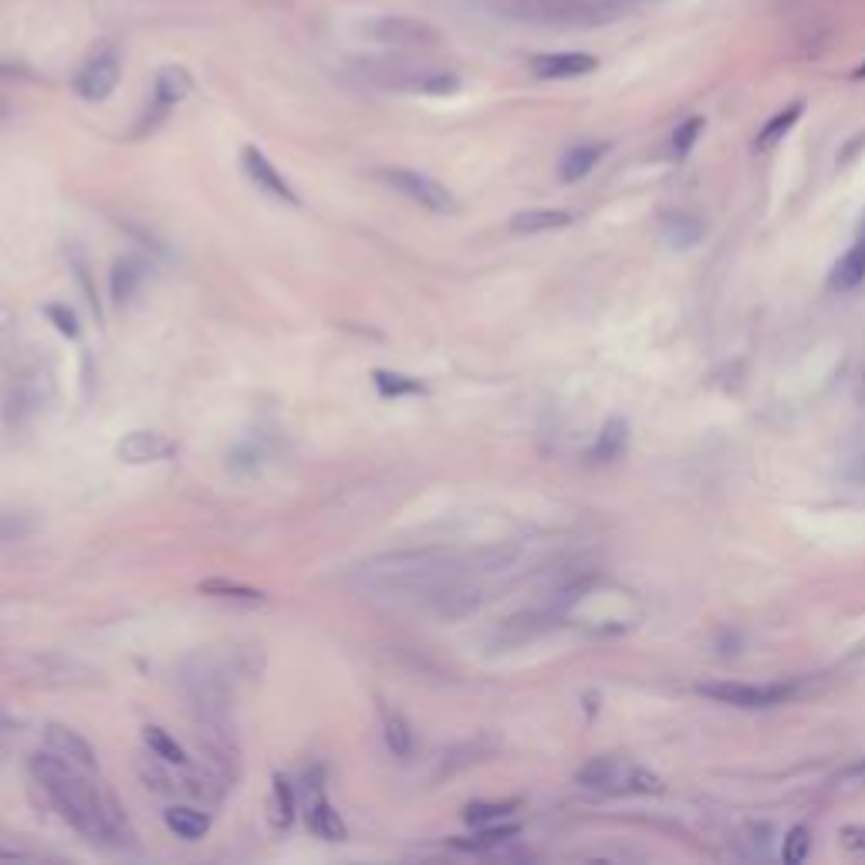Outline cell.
Listing matches in <instances>:
<instances>
[{"instance_id":"28","label":"cell","mask_w":865,"mask_h":865,"mask_svg":"<svg viewBox=\"0 0 865 865\" xmlns=\"http://www.w3.org/2000/svg\"><path fill=\"white\" fill-rule=\"evenodd\" d=\"M808 852H811V835H808V828H805V825L791 828L788 838H784V849H781L784 862H788V865H801V862L808 859Z\"/></svg>"},{"instance_id":"34","label":"cell","mask_w":865,"mask_h":865,"mask_svg":"<svg viewBox=\"0 0 865 865\" xmlns=\"http://www.w3.org/2000/svg\"><path fill=\"white\" fill-rule=\"evenodd\" d=\"M842 842L855 852H865V825H849L842 828Z\"/></svg>"},{"instance_id":"8","label":"cell","mask_w":865,"mask_h":865,"mask_svg":"<svg viewBox=\"0 0 865 865\" xmlns=\"http://www.w3.org/2000/svg\"><path fill=\"white\" fill-rule=\"evenodd\" d=\"M599 68V58L585 55V51H555V55L531 58V71L548 82H561V78H582Z\"/></svg>"},{"instance_id":"36","label":"cell","mask_w":865,"mask_h":865,"mask_svg":"<svg viewBox=\"0 0 865 865\" xmlns=\"http://www.w3.org/2000/svg\"><path fill=\"white\" fill-rule=\"evenodd\" d=\"M0 859H17V855L14 852H0Z\"/></svg>"},{"instance_id":"17","label":"cell","mask_w":865,"mask_h":865,"mask_svg":"<svg viewBox=\"0 0 865 865\" xmlns=\"http://www.w3.org/2000/svg\"><path fill=\"white\" fill-rule=\"evenodd\" d=\"M572 224V213L568 210H524L514 213L511 230L514 234H545V230H561Z\"/></svg>"},{"instance_id":"3","label":"cell","mask_w":865,"mask_h":865,"mask_svg":"<svg viewBox=\"0 0 865 865\" xmlns=\"http://www.w3.org/2000/svg\"><path fill=\"white\" fill-rule=\"evenodd\" d=\"M578 784L602 795H659L663 778L642 764L622 761V757H595L578 771Z\"/></svg>"},{"instance_id":"10","label":"cell","mask_w":865,"mask_h":865,"mask_svg":"<svg viewBox=\"0 0 865 865\" xmlns=\"http://www.w3.org/2000/svg\"><path fill=\"white\" fill-rule=\"evenodd\" d=\"M44 737H48V751L61 754L65 761L78 764L82 771H95V768H98L95 747L88 744V740L78 734V730H71V727H65V724H48Z\"/></svg>"},{"instance_id":"35","label":"cell","mask_w":865,"mask_h":865,"mask_svg":"<svg viewBox=\"0 0 865 865\" xmlns=\"http://www.w3.org/2000/svg\"><path fill=\"white\" fill-rule=\"evenodd\" d=\"M855 78H865V61H862L859 68H855Z\"/></svg>"},{"instance_id":"23","label":"cell","mask_w":865,"mask_h":865,"mask_svg":"<svg viewBox=\"0 0 865 865\" xmlns=\"http://www.w3.org/2000/svg\"><path fill=\"white\" fill-rule=\"evenodd\" d=\"M200 592L210 599H227V602H264V592H257L251 585L227 582V578H207L200 582Z\"/></svg>"},{"instance_id":"32","label":"cell","mask_w":865,"mask_h":865,"mask_svg":"<svg viewBox=\"0 0 865 865\" xmlns=\"http://www.w3.org/2000/svg\"><path fill=\"white\" fill-rule=\"evenodd\" d=\"M419 92H426V95H453L460 88V78L457 75H447V71H440V75H430V78H423V82L416 85Z\"/></svg>"},{"instance_id":"7","label":"cell","mask_w":865,"mask_h":865,"mask_svg":"<svg viewBox=\"0 0 865 865\" xmlns=\"http://www.w3.org/2000/svg\"><path fill=\"white\" fill-rule=\"evenodd\" d=\"M119 75H122V68H119L115 51H102V55H95L82 68L75 88H78V95L88 98V102H105V98L115 92V85H119Z\"/></svg>"},{"instance_id":"5","label":"cell","mask_w":865,"mask_h":865,"mask_svg":"<svg viewBox=\"0 0 865 865\" xmlns=\"http://www.w3.org/2000/svg\"><path fill=\"white\" fill-rule=\"evenodd\" d=\"M636 0H541L548 17L575 28H595V24L619 21Z\"/></svg>"},{"instance_id":"19","label":"cell","mask_w":865,"mask_h":865,"mask_svg":"<svg viewBox=\"0 0 865 865\" xmlns=\"http://www.w3.org/2000/svg\"><path fill=\"white\" fill-rule=\"evenodd\" d=\"M626 440H629L626 423H622V419H609V423L602 426L599 440H595V447H592V453H588V457H592L595 463H612V460H619V457H622V450H626Z\"/></svg>"},{"instance_id":"26","label":"cell","mask_w":865,"mask_h":865,"mask_svg":"<svg viewBox=\"0 0 865 865\" xmlns=\"http://www.w3.org/2000/svg\"><path fill=\"white\" fill-rule=\"evenodd\" d=\"M517 835V825H480V832L474 838H457V849H467V852H484V849H494V845L507 842V838Z\"/></svg>"},{"instance_id":"16","label":"cell","mask_w":865,"mask_h":865,"mask_svg":"<svg viewBox=\"0 0 865 865\" xmlns=\"http://www.w3.org/2000/svg\"><path fill=\"white\" fill-rule=\"evenodd\" d=\"M166 828L186 838V842H196V838H203L210 832V815L190 805H173L166 811Z\"/></svg>"},{"instance_id":"21","label":"cell","mask_w":865,"mask_h":865,"mask_svg":"<svg viewBox=\"0 0 865 865\" xmlns=\"http://www.w3.org/2000/svg\"><path fill=\"white\" fill-rule=\"evenodd\" d=\"M142 740H146V747H149V751H153V757H159V761H163V764H176V768H186V761H190L183 747L176 744V740L169 737L163 727L149 724L146 730H142Z\"/></svg>"},{"instance_id":"22","label":"cell","mask_w":865,"mask_h":865,"mask_svg":"<svg viewBox=\"0 0 865 865\" xmlns=\"http://www.w3.org/2000/svg\"><path fill=\"white\" fill-rule=\"evenodd\" d=\"M801 112H805V105H801V102L788 105V109H784V112H778V115H774V119L768 122V126L761 129V136H757L754 146H757V149H771V146H778V142H781L784 136H788L791 129H795V122L801 119Z\"/></svg>"},{"instance_id":"14","label":"cell","mask_w":865,"mask_h":865,"mask_svg":"<svg viewBox=\"0 0 865 865\" xmlns=\"http://www.w3.org/2000/svg\"><path fill=\"white\" fill-rule=\"evenodd\" d=\"M605 149H609V146H602V142H585V146L568 149V153L561 156L558 176H561V180H565V183L582 180V176L592 173L595 163H599V159L605 156Z\"/></svg>"},{"instance_id":"30","label":"cell","mask_w":865,"mask_h":865,"mask_svg":"<svg viewBox=\"0 0 865 865\" xmlns=\"http://www.w3.org/2000/svg\"><path fill=\"white\" fill-rule=\"evenodd\" d=\"M700 132H703V119H686L683 126L673 132V156L683 159L686 153H690V149L697 146Z\"/></svg>"},{"instance_id":"25","label":"cell","mask_w":865,"mask_h":865,"mask_svg":"<svg viewBox=\"0 0 865 865\" xmlns=\"http://www.w3.org/2000/svg\"><path fill=\"white\" fill-rule=\"evenodd\" d=\"M517 808V801H474V805L463 808V822L467 825H494L501 822V818H507L511 811Z\"/></svg>"},{"instance_id":"15","label":"cell","mask_w":865,"mask_h":865,"mask_svg":"<svg viewBox=\"0 0 865 865\" xmlns=\"http://www.w3.org/2000/svg\"><path fill=\"white\" fill-rule=\"evenodd\" d=\"M862 281H865V237H859V244H855L852 251L832 267V274H828V288L852 291V288H859Z\"/></svg>"},{"instance_id":"11","label":"cell","mask_w":865,"mask_h":865,"mask_svg":"<svg viewBox=\"0 0 865 865\" xmlns=\"http://www.w3.org/2000/svg\"><path fill=\"white\" fill-rule=\"evenodd\" d=\"M119 460L126 463H156V460H166L173 453V443L159 433H146V430H132L129 436H122L119 447Z\"/></svg>"},{"instance_id":"13","label":"cell","mask_w":865,"mask_h":865,"mask_svg":"<svg viewBox=\"0 0 865 865\" xmlns=\"http://www.w3.org/2000/svg\"><path fill=\"white\" fill-rule=\"evenodd\" d=\"M190 95V75L183 68H163L156 78V98H153V109L156 115H166L173 109L176 102Z\"/></svg>"},{"instance_id":"24","label":"cell","mask_w":865,"mask_h":865,"mask_svg":"<svg viewBox=\"0 0 865 865\" xmlns=\"http://www.w3.org/2000/svg\"><path fill=\"white\" fill-rule=\"evenodd\" d=\"M372 382H376L379 396H386V399L416 396V392H423V389H426L419 379L403 376V372H389V369H376V372H372Z\"/></svg>"},{"instance_id":"33","label":"cell","mask_w":865,"mask_h":865,"mask_svg":"<svg viewBox=\"0 0 865 865\" xmlns=\"http://www.w3.org/2000/svg\"><path fill=\"white\" fill-rule=\"evenodd\" d=\"M44 315L55 321V328H58L61 335L78 338V318H75V311H71V308H65V305H48V308H44Z\"/></svg>"},{"instance_id":"12","label":"cell","mask_w":865,"mask_h":865,"mask_svg":"<svg viewBox=\"0 0 865 865\" xmlns=\"http://www.w3.org/2000/svg\"><path fill=\"white\" fill-rule=\"evenodd\" d=\"M308 828L318 838H325V842H345V838H349V828H345L342 815H338V811L328 805L325 795H318L308 805Z\"/></svg>"},{"instance_id":"4","label":"cell","mask_w":865,"mask_h":865,"mask_svg":"<svg viewBox=\"0 0 865 865\" xmlns=\"http://www.w3.org/2000/svg\"><path fill=\"white\" fill-rule=\"evenodd\" d=\"M382 180H386L396 193L409 196L413 203H419V207H426L433 213H457L460 210L457 196H453L447 186L436 183L433 176H426V173H416V169H386Z\"/></svg>"},{"instance_id":"27","label":"cell","mask_w":865,"mask_h":865,"mask_svg":"<svg viewBox=\"0 0 865 865\" xmlns=\"http://www.w3.org/2000/svg\"><path fill=\"white\" fill-rule=\"evenodd\" d=\"M386 744H389V751L396 757L413 754V730H409V724L399 717V713L386 717Z\"/></svg>"},{"instance_id":"6","label":"cell","mask_w":865,"mask_h":865,"mask_svg":"<svg viewBox=\"0 0 865 865\" xmlns=\"http://www.w3.org/2000/svg\"><path fill=\"white\" fill-rule=\"evenodd\" d=\"M700 693L717 703H727V707L761 710V707H774V703H784L795 690H791V686H754V683H703Z\"/></svg>"},{"instance_id":"31","label":"cell","mask_w":865,"mask_h":865,"mask_svg":"<svg viewBox=\"0 0 865 865\" xmlns=\"http://www.w3.org/2000/svg\"><path fill=\"white\" fill-rule=\"evenodd\" d=\"M274 815H278L281 825H291V818H294V791L281 774L274 778Z\"/></svg>"},{"instance_id":"37","label":"cell","mask_w":865,"mask_h":865,"mask_svg":"<svg viewBox=\"0 0 865 865\" xmlns=\"http://www.w3.org/2000/svg\"><path fill=\"white\" fill-rule=\"evenodd\" d=\"M862 237H865V224H862Z\"/></svg>"},{"instance_id":"9","label":"cell","mask_w":865,"mask_h":865,"mask_svg":"<svg viewBox=\"0 0 865 865\" xmlns=\"http://www.w3.org/2000/svg\"><path fill=\"white\" fill-rule=\"evenodd\" d=\"M240 163H244L247 176L257 183V190H264L267 196H274V200H284V203H298V193L291 190V183L284 180V176L274 169V163L267 159L261 149L247 146L244 153H240Z\"/></svg>"},{"instance_id":"18","label":"cell","mask_w":865,"mask_h":865,"mask_svg":"<svg viewBox=\"0 0 865 865\" xmlns=\"http://www.w3.org/2000/svg\"><path fill=\"white\" fill-rule=\"evenodd\" d=\"M146 278V264L136 257H122L112 267V301L115 305H129V298L136 294L139 281Z\"/></svg>"},{"instance_id":"2","label":"cell","mask_w":865,"mask_h":865,"mask_svg":"<svg viewBox=\"0 0 865 865\" xmlns=\"http://www.w3.org/2000/svg\"><path fill=\"white\" fill-rule=\"evenodd\" d=\"M453 575H457L453 555L423 548L369 558L352 572V582L379 595H423V599H433V595L453 585Z\"/></svg>"},{"instance_id":"29","label":"cell","mask_w":865,"mask_h":865,"mask_svg":"<svg viewBox=\"0 0 865 865\" xmlns=\"http://www.w3.org/2000/svg\"><path fill=\"white\" fill-rule=\"evenodd\" d=\"M71 267H75V278H78V284H82V294H85L88 308L95 311V318H102V301H98L95 284H92V278H88V264H85L82 251H71Z\"/></svg>"},{"instance_id":"1","label":"cell","mask_w":865,"mask_h":865,"mask_svg":"<svg viewBox=\"0 0 865 865\" xmlns=\"http://www.w3.org/2000/svg\"><path fill=\"white\" fill-rule=\"evenodd\" d=\"M31 771L41 781V788L48 791V798L55 801L61 818L82 832L88 842L98 845H132V828L122 805L115 801L109 791H102L82 774L78 764L65 761L61 754H34Z\"/></svg>"},{"instance_id":"20","label":"cell","mask_w":865,"mask_h":865,"mask_svg":"<svg viewBox=\"0 0 865 865\" xmlns=\"http://www.w3.org/2000/svg\"><path fill=\"white\" fill-rule=\"evenodd\" d=\"M372 31H376V38L386 41V44H413V41L423 38V34H430L426 24L406 21V17H382V21L372 24Z\"/></svg>"}]
</instances>
